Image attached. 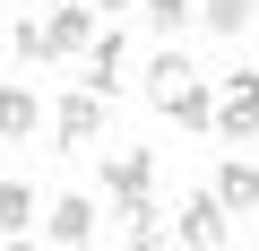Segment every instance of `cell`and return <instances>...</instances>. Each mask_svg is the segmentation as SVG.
I'll return each mask as SVG.
<instances>
[{
	"instance_id": "6da1fadb",
	"label": "cell",
	"mask_w": 259,
	"mask_h": 251,
	"mask_svg": "<svg viewBox=\"0 0 259 251\" xmlns=\"http://www.w3.org/2000/svg\"><path fill=\"white\" fill-rule=\"evenodd\" d=\"M216 139H259V69L216 78Z\"/></svg>"
},
{
	"instance_id": "7a4b0ae2",
	"label": "cell",
	"mask_w": 259,
	"mask_h": 251,
	"mask_svg": "<svg viewBox=\"0 0 259 251\" xmlns=\"http://www.w3.org/2000/svg\"><path fill=\"white\" fill-rule=\"evenodd\" d=\"M173 242H190V251H216V242H233V208H225L216 191H190V199L173 208Z\"/></svg>"
},
{
	"instance_id": "3957f363",
	"label": "cell",
	"mask_w": 259,
	"mask_h": 251,
	"mask_svg": "<svg viewBox=\"0 0 259 251\" xmlns=\"http://www.w3.org/2000/svg\"><path fill=\"white\" fill-rule=\"evenodd\" d=\"M52 139H61V148H78V156H95V139H104V95H95L87 78L61 95V113H52Z\"/></svg>"
},
{
	"instance_id": "277c9868",
	"label": "cell",
	"mask_w": 259,
	"mask_h": 251,
	"mask_svg": "<svg viewBox=\"0 0 259 251\" xmlns=\"http://www.w3.org/2000/svg\"><path fill=\"white\" fill-rule=\"evenodd\" d=\"M44 35H52V61H87V44H95V0L44 9Z\"/></svg>"
},
{
	"instance_id": "5b68a950",
	"label": "cell",
	"mask_w": 259,
	"mask_h": 251,
	"mask_svg": "<svg viewBox=\"0 0 259 251\" xmlns=\"http://www.w3.org/2000/svg\"><path fill=\"white\" fill-rule=\"evenodd\" d=\"M87 87H95L104 104L130 87V44H121V26H95V44H87Z\"/></svg>"
},
{
	"instance_id": "8992f818",
	"label": "cell",
	"mask_w": 259,
	"mask_h": 251,
	"mask_svg": "<svg viewBox=\"0 0 259 251\" xmlns=\"http://www.w3.org/2000/svg\"><path fill=\"white\" fill-rule=\"evenodd\" d=\"M44 234L78 251V242H95V234H104V208H95L87 191H69V199H52V208H44Z\"/></svg>"
},
{
	"instance_id": "52a82bcc",
	"label": "cell",
	"mask_w": 259,
	"mask_h": 251,
	"mask_svg": "<svg viewBox=\"0 0 259 251\" xmlns=\"http://www.w3.org/2000/svg\"><path fill=\"white\" fill-rule=\"evenodd\" d=\"M156 113H173L182 130H216V78H199V69H190V78H182V87H173Z\"/></svg>"
},
{
	"instance_id": "ba28073f",
	"label": "cell",
	"mask_w": 259,
	"mask_h": 251,
	"mask_svg": "<svg viewBox=\"0 0 259 251\" xmlns=\"http://www.w3.org/2000/svg\"><path fill=\"white\" fill-rule=\"evenodd\" d=\"M35 121H44L35 87H26V78H9V87H0V148H26V139H35Z\"/></svg>"
},
{
	"instance_id": "9c48e42d",
	"label": "cell",
	"mask_w": 259,
	"mask_h": 251,
	"mask_svg": "<svg viewBox=\"0 0 259 251\" xmlns=\"http://www.w3.org/2000/svg\"><path fill=\"white\" fill-rule=\"evenodd\" d=\"M104 191H112V199L156 191V156H147V148H112V156H104Z\"/></svg>"
},
{
	"instance_id": "30bf717a",
	"label": "cell",
	"mask_w": 259,
	"mask_h": 251,
	"mask_svg": "<svg viewBox=\"0 0 259 251\" xmlns=\"http://www.w3.org/2000/svg\"><path fill=\"white\" fill-rule=\"evenodd\" d=\"M207 191H216L233 217H250V208H259V165H250V156H225V165L207 173Z\"/></svg>"
},
{
	"instance_id": "8fae6325",
	"label": "cell",
	"mask_w": 259,
	"mask_h": 251,
	"mask_svg": "<svg viewBox=\"0 0 259 251\" xmlns=\"http://www.w3.org/2000/svg\"><path fill=\"white\" fill-rule=\"evenodd\" d=\"M112 217H121V242H164V234H173L147 191H139V199H112Z\"/></svg>"
},
{
	"instance_id": "7c38bea8",
	"label": "cell",
	"mask_w": 259,
	"mask_h": 251,
	"mask_svg": "<svg viewBox=\"0 0 259 251\" xmlns=\"http://www.w3.org/2000/svg\"><path fill=\"white\" fill-rule=\"evenodd\" d=\"M250 18H259V0H199V26H207V35H225V44H242V35H250Z\"/></svg>"
},
{
	"instance_id": "4fadbf2b",
	"label": "cell",
	"mask_w": 259,
	"mask_h": 251,
	"mask_svg": "<svg viewBox=\"0 0 259 251\" xmlns=\"http://www.w3.org/2000/svg\"><path fill=\"white\" fill-rule=\"evenodd\" d=\"M9 52H18L26 69H52V35H44V18H18V26H9Z\"/></svg>"
},
{
	"instance_id": "5bb4252c",
	"label": "cell",
	"mask_w": 259,
	"mask_h": 251,
	"mask_svg": "<svg viewBox=\"0 0 259 251\" xmlns=\"http://www.w3.org/2000/svg\"><path fill=\"white\" fill-rule=\"evenodd\" d=\"M0 234H35V191L26 182H0Z\"/></svg>"
},
{
	"instance_id": "9a60e30c",
	"label": "cell",
	"mask_w": 259,
	"mask_h": 251,
	"mask_svg": "<svg viewBox=\"0 0 259 251\" xmlns=\"http://www.w3.org/2000/svg\"><path fill=\"white\" fill-rule=\"evenodd\" d=\"M182 78H190V61H182V52H156V61H147V95H156V104H164Z\"/></svg>"
},
{
	"instance_id": "2e32d148",
	"label": "cell",
	"mask_w": 259,
	"mask_h": 251,
	"mask_svg": "<svg viewBox=\"0 0 259 251\" xmlns=\"http://www.w3.org/2000/svg\"><path fill=\"white\" fill-rule=\"evenodd\" d=\"M139 9H147V18H156V26H164V35H182V26H190V18H199V0H139Z\"/></svg>"
},
{
	"instance_id": "e0dca14e",
	"label": "cell",
	"mask_w": 259,
	"mask_h": 251,
	"mask_svg": "<svg viewBox=\"0 0 259 251\" xmlns=\"http://www.w3.org/2000/svg\"><path fill=\"white\" fill-rule=\"evenodd\" d=\"M95 9H104V18H112V9H130V0H95Z\"/></svg>"
}]
</instances>
